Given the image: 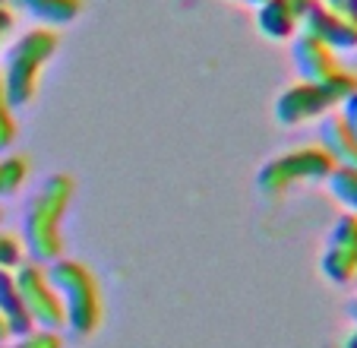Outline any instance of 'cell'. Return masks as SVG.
I'll use <instances>...</instances> for the list:
<instances>
[{"mask_svg": "<svg viewBox=\"0 0 357 348\" xmlns=\"http://www.w3.org/2000/svg\"><path fill=\"white\" fill-rule=\"evenodd\" d=\"M76 196V181L67 171L38 184L22 215V247L35 263H54L63 256V219Z\"/></svg>", "mask_w": 357, "mask_h": 348, "instance_id": "obj_1", "label": "cell"}, {"mask_svg": "<svg viewBox=\"0 0 357 348\" xmlns=\"http://www.w3.org/2000/svg\"><path fill=\"white\" fill-rule=\"evenodd\" d=\"M61 48V35L51 26H38L22 32L3 54V67H0V80L7 89L13 108H26L35 101L41 86V70Z\"/></svg>", "mask_w": 357, "mask_h": 348, "instance_id": "obj_2", "label": "cell"}, {"mask_svg": "<svg viewBox=\"0 0 357 348\" xmlns=\"http://www.w3.org/2000/svg\"><path fill=\"white\" fill-rule=\"evenodd\" d=\"M47 279L63 301L67 329L79 339L92 335L101 326V317H105V298H101V285L95 273L86 263L61 256V260L47 263Z\"/></svg>", "mask_w": 357, "mask_h": 348, "instance_id": "obj_3", "label": "cell"}, {"mask_svg": "<svg viewBox=\"0 0 357 348\" xmlns=\"http://www.w3.org/2000/svg\"><path fill=\"white\" fill-rule=\"evenodd\" d=\"M357 89V76L351 70H342L338 76L326 82H294L275 99V121L282 127H301L303 121H317L335 111L344 99Z\"/></svg>", "mask_w": 357, "mask_h": 348, "instance_id": "obj_4", "label": "cell"}, {"mask_svg": "<svg viewBox=\"0 0 357 348\" xmlns=\"http://www.w3.org/2000/svg\"><path fill=\"white\" fill-rule=\"evenodd\" d=\"M335 171V161L326 155L323 146H301L284 155L269 159L257 174V187L263 196L278 200L297 184H323Z\"/></svg>", "mask_w": 357, "mask_h": 348, "instance_id": "obj_5", "label": "cell"}, {"mask_svg": "<svg viewBox=\"0 0 357 348\" xmlns=\"http://www.w3.org/2000/svg\"><path fill=\"white\" fill-rule=\"evenodd\" d=\"M16 285H20V295L29 307V317H32L35 329H67V317H63V301L57 295V288L47 279V266L35 260H22L20 266L13 269Z\"/></svg>", "mask_w": 357, "mask_h": 348, "instance_id": "obj_6", "label": "cell"}, {"mask_svg": "<svg viewBox=\"0 0 357 348\" xmlns=\"http://www.w3.org/2000/svg\"><path fill=\"white\" fill-rule=\"evenodd\" d=\"M326 282L332 285H351L357 279V219L354 215H338L326 238L323 256H319Z\"/></svg>", "mask_w": 357, "mask_h": 348, "instance_id": "obj_7", "label": "cell"}, {"mask_svg": "<svg viewBox=\"0 0 357 348\" xmlns=\"http://www.w3.org/2000/svg\"><path fill=\"white\" fill-rule=\"evenodd\" d=\"M291 61H294V70L301 73V80H307V82H326L344 70L338 64V54L332 48H326L319 38H313L310 32H301L294 38Z\"/></svg>", "mask_w": 357, "mask_h": 348, "instance_id": "obj_8", "label": "cell"}, {"mask_svg": "<svg viewBox=\"0 0 357 348\" xmlns=\"http://www.w3.org/2000/svg\"><path fill=\"white\" fill-rule=\"evenodd\" d=\"M301 22H303V32H310L313 38H319L335 54L338 51H354L357 48V22L332 13L329 7H323V3H317V7L307 10V13L301 16Z\"/></svg>", "mask_w": 357, "mask_h": 348, "instance_id": "obj_9", "label": "cell"}, {"mask_svg": "<svg viewBox=\"0 0 357 348\" xmlns=\"http://www.w3.org/2000/svg\"><path fill=\"white\" fill-rule=\"evenodd\" d=\"M319 146L335 161V168H357V136L335 111L319 117Z\"/></svg>", "mask_w": 357, "mask_h": 348, "instance_id": "obj_10", "label": "cell"}, {"mask_svg": "<svg viewBox=\"0 0 357 348\" xmlns=\"http://www.w3.org/2000/svg\"><path fill=\"white\" fill-rule=\"evenodd\" d=\"M0 320H3L10 335H26L35 329L26 301H22V295H20L13 269H0Z\"/></svg>", "mask_w": 357, "mask_h": 348, "instance_id": "obj_11", "label": "cell"}, {"mask_svg": "<svg viewBox=\"0 0 357 348\" xmlns=\"http://www.w3.org/2000/svg\"><path fill=\"white\" fill-rule=\"evenodd\" d=\"M297 22H301V16H297L294 3L291 0H266V3H259L257 7V26L259 32L266 35V38L272 41H284L294 35Z\"/></svg>", "mask_w": 357, "mask_h": 348, "instance_id": "obj_12", "label": "cell"}, {"mask_svg": "<svg viewBox=\"0 0 357 348\" xmlns=\"http://www.w3.org/2000/svg\"><path fill=\"white\" fill-rule=\"evenodd\" d=\"M20 10H26L29 16H35L38 22L47 26H63V22H73L82 13V3L86 0H13Z\"/></svg>", "mask_w": 357, "mask_h": 348, "instance_id": "obj_13", "label": "cell"}, {"mask_svg": "<svg viewBox=\"0 0 357 348\" xmlns=\"http://www.w3.org/2000/svg\"><path fill=\"white\" fill-rule=\"evenodd\" d=\"M29 171H32V165H29L26 155H13V152L0 155V200L20 194L29 181Z\"/></svg>", "mask_w": 357, "mask_h": 348, "instance_id": "obj_14", "label": "cell"}, {"mask_svg": "<svg viewBox=\"0 0 357 348\" xmlns=\"http://www.w3.org/2000/svg\"><path fill=\"white\" fill-rule=\"evenodd\" d=\"M329 194L357 219V168H335L329 174Z\"/></svg>", "mask_w": 357, "mask_h": 348, "instance_id": "obj_15", "label": "cell"}, {"mask_svg": "<svg viewBox=\"0 0 357 348\" xmlns=\"http://www.w3.org/2000/svg\"><path fill=\"white\" fill-rule=\"evenodd\" d=\"M16 136H20V124H16V108L10 101L7 89H3V80H0V155L13 149Z\"/></svg>", "mask_w": 357, "mask_h": 348, "instance_id": "obj_16", "label": "cell"}, {"mask_svg": "<svg viewBox=\"0 0 357 348\" xmlns=\"http://www.w3.org/2000/svg\"><path fill=\"white\" fill-rule=\"evenodd\" d=\"M0 348H63V339L54 329H32V333H26V335H10V339H3Z\"/></svg>", "mask_w": 357, "mask_h": 348, "instance_id": "obj_17", "label": "cell"}, {"mask_svg": "<svg viewBox=\"0 0 357 348\" xmlns=\"http://www.w3.org/2000/svg\"><path fill=\"white\" fill-rule=\"evenodd\" d=\"M26 260V247L16 235L10 231H0V269H16Z\"/></svg>", "mask_w": 357, "mask_h": 348, "instance_id": "obj_18", "label": "cell"}, {"mask_svg": "<svg viewBox=\"0 0 357 348\" xmlns=\"http://www.w3.org/2000/svg\"><path fill=\"white\" fill-rule=\"evenodd\" d=\"M338 117H342V121L351 127V133L357 136V89L342 101V105H338Z\"/></svg>", "mask_w": 357, "mask_h": 348, "instance_id": "obj_19", "label": "cell"}, {"mask_svg": "<svg viewBox=\"0 0 357 348\" xmlns=\"http://www.w3.org/2000/svg\"><path fill=\"white\" fill-rule=\"evenodd\" d=\"M323 7H329L332 13H338V16H344V20H351V22H357V0H319Z\"/></svg>", "mask_w": 357, "mask_h": 348, "instance_id": "obj_20", "label": "cell"}, {"mask_svg": "<svg viewBox=\"0 0 357 348\" xmlns=\"http://www.w3.org/2000/svg\"><path fill=\"white\" fill-rule=\"evenodd\" d=\"M10 29H13V13H10V10L3 7V0H0V41L10 35Z\"/></svg>", "mask_w": 357, "mask_h": 348, "instance_id": "obj_21", "label": "cell"}, {"mask_svg": "<svg viewBox=\"0 0 357 348\" xmlns=\"http://www.w3.org/2000/svg\"><path fill=\"white\" fill-rule=\"evenodd\" d=\"M348 317H351V323L357 326V298H351V304H348Z\"/></svg>", "mask_w": 357, "mask_h": 348, "instance_id": "obj_22", "label": "cell"}, {"mask_svg": "<svg viewBox=\"0 0 357 348\" xmlns=\"http://www.w3.org/2000/svg\"><path fill=\"white\" fill-rule=\"evenodd\" d=\"M342 348H357V326H354V333L348 335V339H344V345Z\"/></svg>", "mask_w": 357, "mask_h": 348, "instance_id": "obj_23", "label": "cell"}, {"mask_svg": "<svg viewBox=\"0 0 357 348\" xmlns=\"http://www.w3.org/2000/svg\"><path fill=\"white\" fill-rule=\"evenodd\" d=\"M3 339H10V333H7V326H3V320H0V342Z\"/></svg>", "mask_w": 357, "mask_h": 348, "instance_id": "obj_24", "label": "cell"}, {"mask_svg": "<svg viewBox=\"0 0 357 348\" xmlns=\"http://www.w3.org/2000/svg\"><path fill=\"white\" fill-rule=\"evenodd\" d=\"M237 3H250V7H259V3H266V0H237Z\"/></svg>", "mask_w": 357, "mask_h": 348, "instance_id": "obj_25", "label": "cell"}, {"mask_svg": "<svg viewBox=\"0 0 357 348\" xmlns=\"http://www.w3.org/2000/svg\"><path fill=\"white\" fill-rule=\"evenodd\" d=\"M0 222H3V209H0Z\"/></svg>", "mask_w": 357, "mask_h": 348, "instance_id": "obj_26", "label": "cell"}]
</instances>
